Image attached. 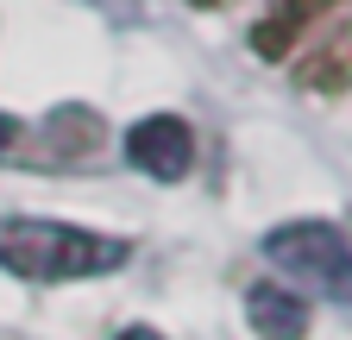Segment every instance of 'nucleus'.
Listing matches in <instances>:
<instances>
[{"label": "nucleus", "mask_w": 352, "mask_h": 340, "mask_svg": "<svg viewBox=\"0 0 352 340\" xmlns=\"http://www.w3.org/2000/svg\"><path fill=\"white\" fill-rule=\"evenodd\" d=\"M264 259H271L277 271H289L296 284L321 290L327 303L352 309V246H346L340 227H327V221H289V227H277L271 240H264Z\"/></svg>", "instance_id": "nucleus-2"}, {"label": "nucleus", "mask_w": 352, "mask_h": 340, "mask_svg": "<svg viewBox=\"0 0 352 340\" xmlns=\"http://www.w3.org/2000/svg\"><path fill=\"white\" fill-rule=\"evenodd\" d=\"M13 133H19V126H13L7 114H0V151H7V145H13Z\"/></svg>", "instance_id": "nucleus-5"}, {"label": "nucleus", "mask_w": 352, "mask_h": 340, "mask_svg": "<svg viewBox=\"0 0 352 340\" xmlns=\"http://www.w3.org/2000/svg\"><path fill=\"white\" fill-rule=\"evenodd\" d=\"M245 315H252V328H258L264 340H302V334H308L302 296L283 290V284H258V290L245 296Z\"/></svg>", "instance_id": "nucleus-4"}, {"label": "nucleus", "mask_w": 352, "mask_h": 340, "mask_svg": "<svg viewBox=\"0 0 352 340\" xmlns=\"http://www.w3.org/2000/svg\"><path fill=\"white\" fill-rule=\"evenodd\" d=\"M120 340H164V334H151V328H132V334H120Z\"/></svg>", "instance_id": "nucleus-6"}, {"label": "nucleus", "mask_w": 352, "mask_h": 340, "mask_svg": "<svg viewBox=\"0 0 352 340\" xmlns=\"http://www.w3.org/2000/svg\"><path fill=\"white\" fill-rule=\"evenodd\" d=\"M126 265V240L88 233L69 221H0V271L25 284H69V277H101Z\"/></svg>", "instance_id": "nucleus-1"}, {"label": "nucleus", "mask_w": 352, "mask_h": 340, "mask_svg": "<svg viewBox=\"0 0 352 340\" xmlns=\"http://www.w3.org/2000/svg\"><path fill=\"white\" fill-rule=\"evenodd\" d=\"M126 158H132V170H145L151 183H183L189 164H195V139H189V126L176 114H151V120H139L126 133Z\"/></svg>", "instance_id": "nucleus-3"}]
</instances>
